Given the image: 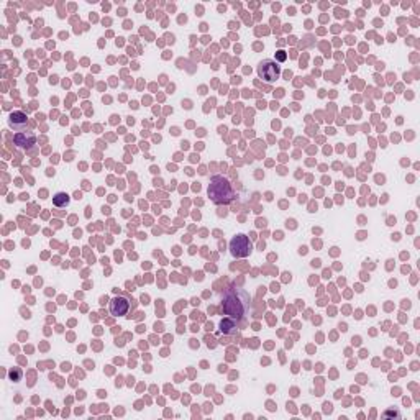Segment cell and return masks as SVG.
I'll return each mask as SVG.
<instances>
[{
  "label": "cell",
  "instance_id": "2",
  "mask_svg": "<svg viewBox=\"0 0 420 420\" xmlns=\"http://www.w3.org/2000/svg\"><path fill=\"white\" fill-rule=\"evenodd\" d=\"M207 192H209L210 200L218 204V205L228 204L233 199L232 185H230V182H228L225 178H222V176H217V178L212 179V182H210Z\"/></svg>",
  "mask_w": 420,
  "mask_h": 420
},
{
  "label": "cell",
  "instance_id": "9",
  "mask_svg": "<svg viewBox=\"0 0 420 420\" xmlns=\"http://www.w3.org/2000/svg\"><path fill=\"white\" fill-rule=\"evenodd\" d=\"M220 329H222V331H225V333H233V331H235V324H233V319L222 320L220 322Z\"/></svg>",
  "mask_w": 420,
  "mask_h": 420
},
{
  "label": "cell",
  "instance_id": "10",
  "mask_svg": "<svg viewBox=\"0 0 420 420\" xmlns=\"http://www.w3.org/2000/svg\"><path fill=\"white\" fill-rule=\"evenodd\" d=\"M384 417H399V412H386Z\"/></svg>",
  "mask_w": 420,
  "mask_h": 420
},
{
  "label": "cell",
  "instance_id": "4",
  "mask_svg": "<svg viewBox=\"0 0 420 420\" xmlns=\"http://www.w3.org/2000/svg\"><path fill=\"white\" fill-rule=\"evenodd\" d=\"M230 250L235 258H246L251 253V243L246 235H237L230 241Z\"/></svg>",
  "mask_w": 420,
  "mask_h": 420
},
{
  "label": "cell",
  "instance_id": "3",
  "mask_svg": "<svg viewBox=\"0 0 420 420\" xmlns=\"http://www.w3.org/2000/svg\"><path fill=\"white\" fill-rule=\"evenodd\" d=\"M258 74H260V77L263 81L266 82H274L276 79H279L281 76V67L276 64L274 61L271 60H265L260 62V66H258Z\"/></svg>",
  "mask_w": 420,
  "mask_h": 420
},
{
  "label": "cell",
  "instance_id": "7",
  "mask_svg": "<svg viewBox=\"0 0 420 420\" xmlns=\"http://www.w3.org/2000/svg\"><path fill=\"white\" fill-rule=\"evenodd\" d=\"M8 123H10L12 128L15 130H23L27 126V115L23 112H13L8 117Z\"/></svg>",
  "mask_w": 420,
  "mask_h": 420
},
{
  "label": "cell",
  "instance_id": "5",
  "mask_svg": "<svg viewBox=\"0 0 420 420\" xmlns=\"http://www.w3.org/2000/svg\"><path fill=\"white\" fill-rule=\"evenodd\" d=\"M13 141H15V145L18 146V148H30V146L35 145L36 141V136L33 131H22V133H17L15 138H13Z\"/></svg>",
  "mask_w": 420,
  "mask_h": 420
},
{
  "label": "cell",
  "instance_id": "6",
  "mask_svg": "<svg viewBox=\"0 0 420 420\" xmlns=\"http://www.w3.org/2000/svg\"><path fill=\"white\" fill-rule=\"evenodd\" d=\"M128 300L125 299V297H115V299H112L110 302V312L112 315L115 317H121L125 315L126 312H128Z\"/></svg>",
  "mask_w": 420,
  "mask_h": 420
},
{
  "label": "cell",
  "instance_id": "1",
  "mask_svg": "<svg viewBox=\"0 0 420 420\" xmlns=\"http://www.w3.org/2000/svg\"><path fill=\"white\" fill-rule=\"evenodd\" d=\"M250 309V296L243 289H228L223 294V312L233 320H241Z\"/></svg>",
  "mask_w": 420,
  "mask_h": 420
},
{
  "label": "cell",
  "instance_id": "8",
  "mask_svg": "<svg viewBox=\"0 0 420 420\" xmlns=\"http://www.w3.org/2000/svg\"><path fill=\"white\" fill-rule=\"evenodd\" d=\"M53 204H55L56 207H66V205L69 204V195L66 192H58L55 197H53Z\"/></svg>",
  "mask_w": 420,
  "mask_h": 420
},
{
  "label": "cell",
  "instance_id": "11",
  "mask_svg": "<svg viewBox=\"0 0 420 420\" xmlns=\"http://www.w3.org/2000/svg\"><path fill=\"white\" fill-rule=\"evenodd\" d=\"M277 60H279V61H284V60H286V55H284V53H282V51L277 53Z\"/></svg>",
  "mask_w": 420,
  "mask_h": 420
}]
</instances>
